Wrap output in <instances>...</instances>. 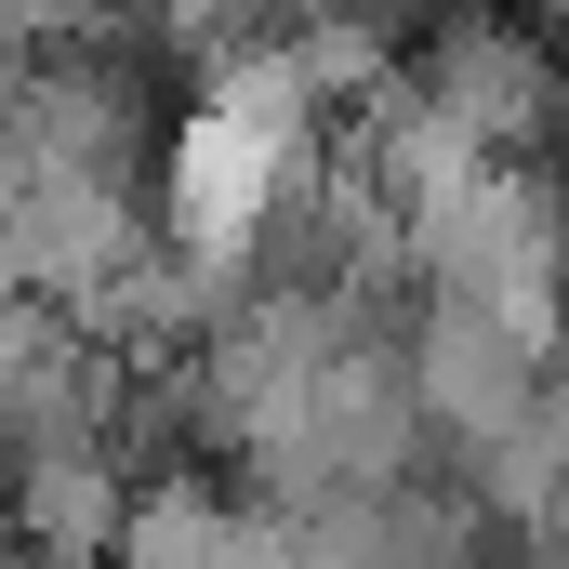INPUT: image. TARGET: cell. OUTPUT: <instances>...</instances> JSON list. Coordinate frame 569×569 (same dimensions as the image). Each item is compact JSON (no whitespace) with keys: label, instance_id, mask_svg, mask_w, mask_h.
Instances as JSON below:
<instances>
[{"label":"cell","instance_id":"cell-1","mask_svg":"<svg viewBox=\"0 0 569 569\" xmlns=\"http://www.w3.org/2000/svg\"><path fill=\"white\" fill-rule=\"evenodd\" d=\"M398 107H425L477 159H530V133H543V40L517 13H490V0H450L425 27V53H411V80H398Z\"/></svg>","mask_w":569,"mask_h":569},{"label":"cell","instance_id":"cell-2","mask_svg":"<svg viewBox=\"0 0 569 569\" xmlns=\"http://www.w3.org/2000/svg\"><path fill=\"white\" fill-rule=\"evenodd\" d=\"M398 385H411V425L477 463L517 411H543V345L503 331V318H477V305H425L411 345H398Z\"/></svg>","mask_w":569,"mask_h":569}]
</instances>
